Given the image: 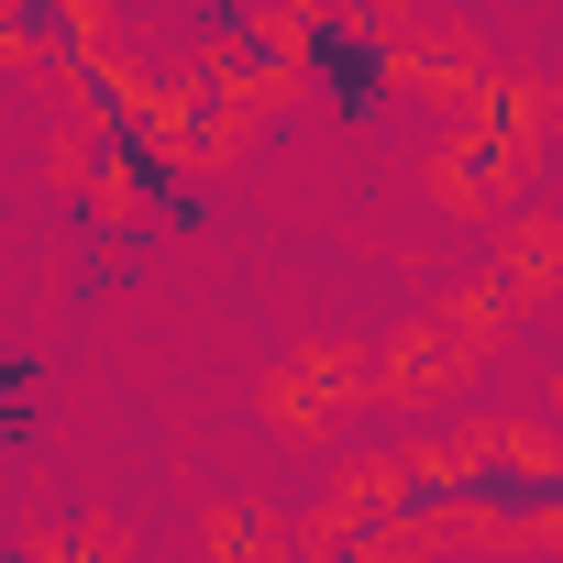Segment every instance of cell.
<instances>
[{"instance_id":"6da1fadb","label":"cell","mask_w":563,"mask_h":563,"mask_svg":"<svg viewBox=\"0 0 563 563\" xmlns=\"http://www.w3.org/2000/svg\"><path fill=\"white\" fill-rule=\"evenodd\" d=\"M288 78H310L321 111L365 133V122L387 111V89H398V45H387V23H365V12H299V23H288Z\"/></svg>"},{"instance_id":"7a4b0ae2","label":"cell","mask_w":563,"mask_h":563,"mask_svg":"<svg viewBox=\"0 0 563 563\" xmlns=\"http://www.w3.org/2000/svg\"><path fill=\"white\" fill-rule=\"evenodd\" d=\"M453 519L508 530V541H541V530L563 519L552 453H541V442H475V453H453Z\"/></svg>"},{"instance_id":"3957f363","label":"cell","mask_w":563,"mask_h":563,"mask_svg":"<svg viewBox=\"0 0 563 563\" xmlns=\"http://www.w3.org/2000/svg\"><path fill=\"white\" fill-rule=\"evenodd\" d=\"M442 519H453V453H409V464H387V475L354 486V552L420 541V530H442Z\"/></svg>"},{"instance_id":"277c9868","label":"cell","mask_w":563,"mask_h":563,"mask_svg":"<svg viewBox=\"0 0 563 563\" xmlns=\"http://www.w3.org/2000/svg\"><path fill=\"white\" fill-rule=\"evenodd\" d=\"M475 111H486V122H475V133L453 144V166H442V177H453V199H486V188H508V166H519V133H530V100H519V89H497V78H475Z\"/></svg>"},{"instance_id":"5b68a950","label":"cell","mask_w":563,"mask_h":563,"mask_svg":"<svg viewBox=\"0 0 563 563\" xmlns=\"http://www.w3.org/2000/svg\"><path fill=\"white\" fill-rule=\"evenodd\" d=\"M232 122H243V89H232L221 67H188V78L166 89V144H177V166H210V155L232 144Z\"/></svg>"},{"instance_id":"8992f818","label":"cell","mask_w":563,"mask_h":563,"mask_svg":"<svg viewBox=\"0 0 563 563\" xmlns=\"http://www.w3.org/2000/svg\"><path fill=\"white\" fill-rule=\"evenodd\" d=\"M89 0H0V45L34 56V67H78L89 56Z\"/></svg>"},{"instance_id":"52a82bcc","label":"cell","mask_w":563,"mask_h":563,"mask_svg":"<svg viewBox=\"0 0 563 563\" xmlns=\"http://www.w3.org/2000/svg\"><path fill=\"white\" fill-rule=\"evenodd\" d=\"M210 67L243 89V100H265V89H288V23H276V12H254L243 34H221L210 45Z\"/></svg>"}]
</instances>
